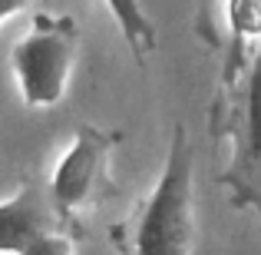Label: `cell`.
Instances as JSON below:
<instances>
[{
  "mask_svg": "<svg viewBox=\"0 0 261 255\" xmlns=\"http://www.w3.org/2000/svg\"><path fill=\"white\" fill-rule=\"evenodd\" d=\"M195 232V149L185 126L175 123L169 136L166 166L155 179L133 232V255H189Z\"/></svg>",
  "mask_w": 261,
  "mask_h": 255,
  "instance_id": "6da1fadb",
  "label": "cell"
},
{
  "mask_svg": "<svg viewBox=\"0 0 261 255\" xmlns=\"http://www.w3.org/2000/svg\"><path fill=\"white\" fill-rule=\"evenodd\" d=\"M80 47V24L73 13H37L30 30L13 43L10 63L23 106H57L66 93Z\"/></svg>",
  "mask_w": 261,
  "mask_h": 255,
  "instance_id": "7a4b0ae2",
  "label": "cell"
},
{
  "mask_svg": "<svg viewBox=\"0 0 261 255\" xmlns=\"http://www.w3.org/2000/svg\"><path fill=\"white\" fill-rule=\"evenodd\" d=\"M116 143L119 136L99 126H80L73 133L70 149L57 163V172L50 179V196L66 222L102 196L109 182V159H113Z\"/></svg>",
  "mask_w": 261,
  "mask_h": 255,
  "instance_id": "3957f363",
  "label": "cell"
},
{
  "mask_svg": "<svg viewBox=\"0 0 261 255\" xmlns=\"http://www.w3.org/2000/svg\"><path fill=\"white\" fill-rule=\"evenodd\" d=\"M63 222L66 219L50 196V182L30 179L0 202V255H20L46 232H60Z\"/></svg>",
  "mask_w": 261,
  "mask_h": 255,
  "instance_id": "277c9868",
  "label": "cell"
},
{
  "mask_svg": "<svg viewBox=\"0 0 261 255\" xmlns=\"http://www.w3.org/2000/svg\"><path fill=\"white\" fill-rule=\"evenodd\" d=\"M102 4L113 13L116 27H119L122 40L129 43V50H133L136 60L149 57V53L159 47V30H155V24L149 20V13L142 10L139 0H102Z\"/></svg>",
  "mask_w": 261,
  "mask_h": 255,
  "instance_id": "5b68a950",
  "label": "cell"
},
{
  "mask_svg": "<svg viewBox=\"0 0 261 255\" xmlns=\"http://www.w3.org/2000/svg\"><path fill=\"white\" fill-rule=\"evenodd\" d=\"M225 24L235 47L261 40V0H225Z\"/></svg>",
  "mask_w": 261,
  "mask_h": 255,
  "instance_id": "8992f818",
  "label": "cell"
},
{
  "mask_svg": "<svg viewBox=\"0 0 261 255\" xmlns=\"http://www.w3.org/2000/svg\"><path fill=\"white\" fill-rule=\"evenodd\" d=\"M222 182L228 186L231 202L251 209L261 219V163L258 166H228Z\"/></svg>",
  "mask_w": 261,
  "mask_h": 255,
  "instance_id": "52a82bcc",
  "label": "cell"
},
{
  "mask_svg": "<svg viewBox=\"0 0 261 255\" xmlns=\"http://www.w3.org/2000/svg\"><path fill=\"white\" fill-rule=\"evenodd\" d=\"M20 255H73V239L66 236L63 229L60 232H46L43 239H37L33 245H27Z\"/></svg>",
  "mask_w": 261,
  "mask_h": 255,
  "instance_id": "ba28073f",
  "label": "cell"
},
{
  "mask_svg": "<svg viewBox=\"0 0 261 255\" xmlns=\"http://www.w3.org/2000/svg\"><path fill=\"white\" fill-rule=\"evenodd\" d=\"M27 7H30V0H0V27H4L13 13L27 10Z\"/></svg>",
  "mask_w": 261,
  "mask_h": 255,
  "instance_id": "9c48e42d",
  "label": "cell"
}]
</instances>
